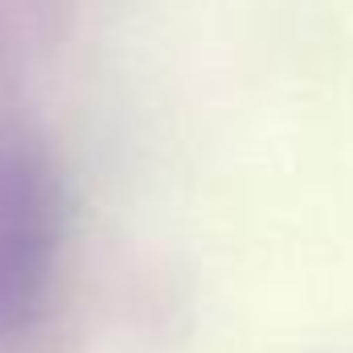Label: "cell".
<instances>
[{"instance_id": "1", "label": "cell", "mask_w": 353, "mask_h": 353, "mask_svg": "<svg viewBox=\"0 0 353 353\" xmlns=\"http://www.w3.org/2000/svg\"><path fill=\"white\" fill-rule=\"evenodd\" d=\"M66 226L58 161L37 136L0 140V333L29 325L41 308Z\"/></svg>"}]
</instances>
